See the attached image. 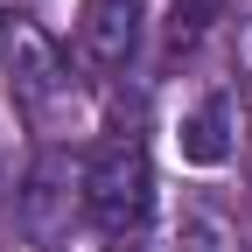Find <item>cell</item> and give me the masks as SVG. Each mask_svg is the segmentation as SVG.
Segmentation results:
<instances>
[{"instance_id":"6da1fadb","label":"cell","mask_w":252,"mask_h":252,"mask_svg":"<svg viewBox=\"0 0 252 252\" xmlns=\"http://www.w3.org/2000/svg\"><path fill=\"white\" fill-rule=\"evenodd\" d=\"M84 210L112 238H140L147 231V217H154V168H147L140 140H105L84 161Z\"/></svg>"},{"instance_id":"7a4b0ae2","label":"cell","mask_w":252,"mask_h":252,"mask_svg":"<svg viewBox=\"0 0 252 252\" xmlns=\"http://www.w3.org/2000/svg\"><path fill=\"white\" fill-rule=\"evenodd\" d=\"M140 21H147L140 0H84L77 42H84V56L98 63V70H126V63L140 56Z\"/></svg>"},{"instance_id":"3957f363","label":"cell","mask_w":252,"mask_h":252,"mask_svg":"<svg viewBox=\"0 0 252 252\" xmlns=\"http://www.w3.org/2000/svg\"><path fill=\"white\" fill-rule=\"evenodd\" d=\"M0 49H7V70H14V84H21V98H28V105H42L49 91L63 84V63H56V49L35 35V28H21V21H14Z\"/></svg>"},{"instance_id":"277c9868","label":"cell","mask_w":252,"mask_h":252,"mask_svg":"<svg viewBox=\"0 0 252 252\" xmlns=\"http://www.w3.org/2000/svg\"><path fill=\"white\" fill-rule=\"evenodd\" d=\"M182 161H196V168H217V161H231V105L224 98H203L196 112L182 119Z\"/></svg>"},{"instance_id":"5b68a950","label":"cell","mask_w":252,"mask_h":252,"mask_svg":"<svg viewBox=\"0 0 252 252\" xmlns=\"http://www.w3.org/2000/svg\"><path fill=\"white\" fill-rule=\"evenodd\" d=\"M224 7H231V0H175V49H182V42H196Z\"/></svg>"}]
</instances>
